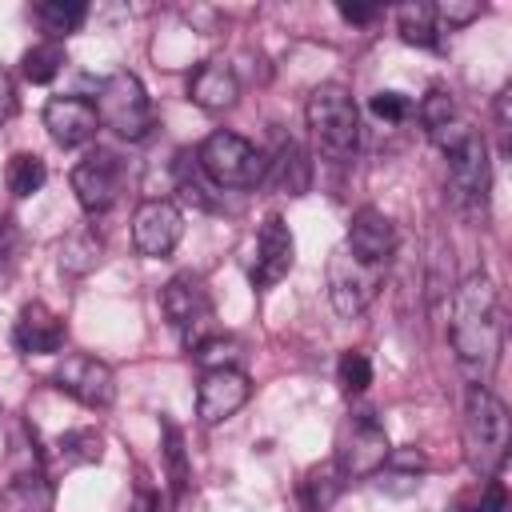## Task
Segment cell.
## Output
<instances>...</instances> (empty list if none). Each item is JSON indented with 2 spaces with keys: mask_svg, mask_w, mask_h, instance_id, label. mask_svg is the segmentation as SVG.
I'll use <instances>...</instances> for the list:
<instances>
[{
  "mask_svg": "<svg viewBox=\"0 0 512 512\" xmlns=\"http://www.w3.org/2000/svg\"><path fill=\"white\" fill-rule=\"evenodd\" d=\"M252 396V380L240 368H208L196 384V420L204 428L236 416Z\"/></svg>",
  "mask_w": 512,
  "mask_h": 512,
  "instance_id": "12",
  "label": "cell"
},
{
  "mask_svg": "<svg viewBox=\"0 0 512 512\" xmlns=\"http://www.w3.org/2000/svg\"><path fill=\"white\" fill-rule=\"evenodd\" d=\"M236 356H240V344L232 336H220V332H212L204 344L192 348V360L200 364V372H208V368H236L232 364Z\"/></svg>",
  "mask_w": 512,
  "mask_h": 512,
  "instance_id": "30",
  "label": "cell"
},
{
  "mask_svg": "<svg viewBox=\"0 0 512 512\" xmlns=\"http://www.w3.org/2000/svg\"><path fill=\"white\" fill-rule=\"evenodd\" d=\"M196 168L216 184V188H256L264 180V152L256 144H248L236 132H212L204 136V144L196 148Z\"/></svg>",
  "mask_w": 512,
  "mask_h": 512,
  "instance_id": "4",
  "label": "cell"
},
{
  "mask_svg": "<svg viewBox=\"0 0 512 512\" xmlns=\"http://www.w3.org/2000/svg\"><path fill=\"white\" fill-rule=\"evenodd\" d=\"M84 16H88V4H80V0H44V4H36L32 8V20L40 24V32L48 36V40H64L68 32H76L80 24H84Z\"/></svg>",
  "mask_w": 512,
  "mask_h": 512,
  "instance_id": "20",
  "label": "cell"
},
{
  "mask_svg": "<svg viewBox=\"0 0 512 512\" xmlns=\"http://www.w3.org/2000/svg\"><path fill=\"white\" fill-rule=\"evenodd\" d=\"M296 264V240L288 232V224L272 212L264 216L260 232H256V260H252V288H272L280 284Z\"/></svg>",
  "mask_w": 512,
  "mask_h": 512,
  "instance_id": "14",
  "label": "cell"
},
{
  "mask_svg": "<svg viewBox=\"0 0 512 512\" xmlns=\"http://www.w3.org/2000/svg\"><path fill=\"white\" fill-rule=\"evenodd\" d=\"M464 460L480 480H496L508 460V408L488 384H468L464 396Z\"/></svg>",
  "mask_w": 512,
  "mask_h": 512,
  "instance_id": "2",
  "label": "cell"
},
{
  "mask_svg": "<svg viewBox=\"0 0 512 512\" xmlns=\"http://www.w3.org/2000/svg\"><path fill=\"white\" fill-rule=\"evenodd\" d=\"M344 248L368 264H384L392 260L396 252V224L380 212V208H360L352 212V224H348V236H344Z\"/></svg>",
  "mask_w": 512,
  "mask_h": 512,
  "instance_id": "16",
  "label": "cell"
},
{
  "mask_svg": "<svg viewBox=\"0 0 512 512\" xmlns=\"http://www.w3.org/2000/svg\"><path fill=\"white\" fill-rule=\"evenodd\" d=\"M236 96H240V80H236V72H232L228 64H220V60L200 64V68L192 72V80H188V100H192L196 108H204V112H224V108L236 104Z\"/></svg>",
  "mask_w": 512,
  "mask_h": 512,
  "instance_id": "18",
  "label": "cell"
},
{
  "mask_svg": "<svg viewBox=\"0 0 512 512\" xmlns=\"http://www.w3.org/2000/svg\"><path fill=\"white\" fill-rule=\"evenodd\" d=\"M432 8H436V20H444L448 28H464V24H472V20L484 12V4H480V0H468V4L448 0V4H432Z\"/></svg>",
  "mask_w": 512,
  "mask_h": 512,
  "instance_id": "34",
  "label": "cell"
},
{
  "mask_svg": "<svg viewBox=\"0 0 512 512\" xmlns=\"http://www.w3.org/2000/svg\"><path fill=\"white\" fill-rule=\"evenodd\" d=\"M420 120H424L428 136H432L436 128H444V124H452V120H456V100H452V92L432 88V92L420 100Z\"/></svg>",
  "mask_w": 512,
  "mask_h": 512,
  "instance_id": "31",
  "label": "cell"
},
{
  "mask_svg": "<svg viewBox=\"0 0 512 512\" xmlns=\"http://www.w3.org/2000/svg\"><path fill=\"white\" fill-rule=\"evenodd\" d=\"M180 232H184V216L172 200L164 196H152L136 208L132 216V244L140 256H168L176 244H180Z\"/></svg>",
  "mask_w": 512,
  "mask_h": 512,
  "instance_id": "13",
  "label": "cell"
},
{
  "mask_svg": "<svg viewBox=\"0 0 512 512\" xmlns=\"http://www.w3.org/2000/svg\"><path fill=\"white\" fill-rule=\"evenodd\" d=\"M8 248H12V236H8V220L0 216V268H4V260H8Z\"/></svg>",
  "mask_w": 512,
  "mask_h": 512,
  "instance_id": "38",
  "label": "cell"
},
{
  "mask_svg": "<svg viewBox=\"0 0 512 512\" xmlns=\"http://www.w3.org/2000/svg\"><path fill=\"white\" fill-rule=\"evenodd\" d=\"M396 28H400L404 44H416V48H436L440 44V20H436L432 4H404V8H396Z\"/></svg>",
  "mask_w": 512,
  "mask_h": 512,
  "instance_id": "21",
  "label": "cell"
},
{
  "mask_svg": "<svg viewBox=\"0 0 512 512\" xmlns=\"http://www.w3.org/2000/svg\"><path fill=\"white\" fill-rule=\"evenodd\" d=\"M368 108H372V116H380V120H388V124H404L412 112H416V104H412V96H404V92H376L372 100H368Z\"/></svg>",
  "mask_w": 512,
  "mask_h": 512,
  "instance_id": "33",
  "label": "cell"
},
{
  "mask_svg": "<svg viewBox=\"0 0 512 512\" xmlns=\"http://www.w3.org/2000/svg\"><path fill=\"white\" fill-rule=\"evenodd\" d=\"M388 432L372 412H352V420L344 424L340 440H336V472L340 480H368L384 468L388 460Z\"/></svg>",
  "mask_w": 512,
  "mask_h": 512,
  "instance_id": "9",
  "label": "cell"
},
{
  "mask_svg": "<svg viewBox=\"0 0 512 512\" xmlns=\"http://www.w3.org/2000/svg\"><path fill=\"white\" fill-rule=\"evenodd\" d=\"M384 272H388L384 264H368V260L352 256L344 244H336L332 256H328V300H332V308L344 320L360 316L380 296Z\"/></svg>",
  "mask_w": 512,
  "mask_h": 512,
  "instance_id": "7",
  "label": "cell"
},
{
  "mask_svg": "<svg viewBox=\"0 0 512 512\" xmlns=\"http://www.w3.org/2000/svg\"><path fill=\"white\" fill-rule=\"evenodd\" d=\"M336 12H340L348 24H368V20H376V16H380V8H376V4H344V0L336 4Z\"/></svg>",
  "mask_w": 512,
  "mask_h": 512,
  "instance_id": "35",
  "label": "cell"
},
{
  "mask_svg": "<svg viewBox=\"0 0 512 512\" xmlns=\"http://www.w3.org/2000/svg\"><path fill=\"white\" fill-rule=\"evenodd\" d=\"M44 128L60 148H80L96 136L100 116H96V104L84 96H52L44 104Z\"/></svg>",
  "mask_w": 512,
  "mask_h": 512,
  "instance_id": "15",
  "label": "cell"
},
{
  "mask_svg": "<svg viewBox=\"0 0 512 512\" xmlns=\"http://www.w3.org/2000/svg\"><path fill=\"white\" fill-rule=\"evenodd\" d=\"M128 512H160V496L152 492V488H136V496H132V504H128Z\"/></svg>",
  "mask_w": 512,
  "mask_h": 512,
  "instance_id": "37",
  "label": "cell"
},
{
  "mask_svg": "<svg viewBox=\"0 0 512 512\" xmlns=\"http://www.w3.org/2000/svg\"><path fill=\"white\" fill-rule=\"evenodd\" d=\"M456 512H508V492L500 480H484L476 492H468L456 504Z\"/></svg>",
  "mask_w": 512,
  "mask_h": 512,
  "instance_id": "32",
  "label": "cell"
},
{
  "mask_svg": "<svg viewBox=\"0 0 512 512\" xmlns=\"http://www.w3.org/2000/svg\"><path fill=\"white\" fill-rule=\"evenodd\" d=\"M60 68H64V48H60L56 40L32 44V48L24 52V60H20V72H24L28 84H48V80H56Z\"/></svg>",
  "mask_w": 512,
  "mask_h": 512,
  "instance_id": "26",
  "label": "cell"
},
{
  "mask_svg": "<svg viewBox=\"0 0 512 512\" xmlns=\"http://www.w3.org/2000/svg\"><path fill=\"white\" fill-rule=\"evenodd\" d=\"M488 188H492V160L480 132H472L460 148L448 152V200L456 212H488Z\"/></svg>",
  "mask_w": 512,
  "mask_h": 512,
  "instance_id": "8",
  "label": "cell"
},
{
  "mask_svg": "<svg viewBox=\"0 0 512 512\" xmlns=\"http://www.w3.org/2000/svg\"><path fill=\"white\" fill-rule=\"evenodd\" d=\"M304 116H308L316 152L324 160H332V164L352 160V152L360 144V112H356V100L348 96V88H340V84L312 88Z\"/></svg>",
  "mask_w": 512,
  "mask_h": 512,
  "instance_id": "3",
  "label": "cell"
},
{
  "mask_svg": "<svg viewBox=\"0 0 512 512\" xmlns=\"http://www.w3.org/2000/svg\"><path fill=\"white\" fill-rule=\"evenodd\" d=\"M448 340L456 352V364L472 384H488V376L500 364L504 352V312L492 280L484 272H472L452 292V320Z\"/></svg>",
  "mask_w": 512,
  "mask_h": 512,
  "instance_id": "1",
  "label": "cell"
},
{
  "mask_svg": "<svg viewBox=\"0 0 512 512\" xmlns=\"http://www.w3.org/2000/svg\"><path fill=\"white\" fill-rule=\"evenodd\" d=\"M276 176L280 180V188L288 192V196H304L308 192V160H304V152H300V144H280V152L268 160V168H264V176Z\"/></svg>",
  "mask_w": 512,
  "mask_h": 512,
  "instance_id": "24",
  "label": "cell"
},
{
  "mask_svg": "<svg viewBox=\"0 0 512 512\" xmlns=\"http://www.w3.org/2000/svg\"><path fill=\"white\" fill-rule=\"evenodd\" d=\"M52 380H56V388H60L64 396H72L76 404L96 408V412H100V408H112V400H116V376H112V368H108L104 360L88 356V352L64 356V360L56 364Z\"/></svg>",
  "mask_w": 512,
  "mask_h": 512,
  "instance_id": "10",
  "label": "cell"
},
{
  "mask_svg": "<svg viewBox=\"0 0 512 512\" xmlns=\"http://www.w3.org/2000/svg\"><path fill=\"white\" fill-rule=\"evenodd\" d=\"M336 384H340L348 396L368 392V384H372V360H368L360 348H348V352L340 356V364H336Z\"/></svg>",
  "mask_w": 512,
  "mask_h": 512,
  "instance_id": "29",
  "label": "cell"
},
{
  "mask_svg": "<svg viewBox=\"0 0 512 512\" xmlns=\"http://www.w3.org/2000/svg\"><path fill=\"white\" fill-rule=\"evenodd\" d=\"M4 180H8V192H12V196H32V192L44 188L48 168H44V160H40L36 152H16V156L8 160Z\"/></svg>",
  "mask_w": 512,
  "mask_h": 512,
  "instance_id": "27",
  "label": "cell"
},
{
  "mask_svg": "<svg viewBox=\"0 0 512 512\" xmlns=\"http://www.w3.org/2000/svg\"><path fill=\"white\" fill-rule=\"evenodd\" d=\"M72 192H76V200L88 216H104L120 200V160H116V152H108V148L88 152L72 168Z\"/></svg>",
  "mask_w": 512,
  "mask_h": 512,
  "instance_id": "11",
  "label": "cell"
},
{
  "mask_svg": "<svg viewBox=\"0 0 512 512\" xmlns=\"http://www.w3.org/2000/svg\"><path fill=\"white\" fill-rule=\"evenodd\" d=\"M160 448H164V464H168V480H172V496L180 500L188 488V456H184V436L172 420H160Z\"/></svg>",
  "mask_w": 512,
  "mask_h": 512,
  "instance_id": "28",
  "label": "cell"
},
{
  "mask_svg": "<svg viewBox=\"0 0 512 512\" xmlns=\"http://www.w3.org/2000/svg\"><path fill=\"white\" fill-rule=\"evenodd\" d=\"M100 256H104V240L96 236V228H76L60 244V268L72 272V276L92 272L100 264Z\"/></svg>",
  "mask_w": 512,
  "mask_h": 512,
  "instance_id": "22",
  "label": "cell"
},
{
  "mask_svg": "<svg viewBox=\"0 0 512 512\" xmlns=\"http://www.w3.org/2000/svg\"><path fill=\"white\" fill-rule=\"evenodd\" d=\"M160 304H164V316L168 324L180 332L184 348L192 352L196 344H204L212 332H216V304H212V292L204 284V276L196 272H176L164 292H160Z\"/></svg>",
  "mask_w": 512,
  "mask_h": 512,
  "instance_id": "6",
  "label": "cell"
},
{
  "mask_svg": "<svg viewBox=\"0 0 512 512\" xmlns=\"http://www.w3.org/2000/svg\"><path fill=\"white\" fill-rule=\"evenodd\" d=\"M96 116H100L104 128H112L124 140H144L152 132V124H156L152 100H148L140 76H132L124 68L100 80V88H96Z\"/></svg>",
  "mask_w": 512,
  "mask_h": 512,
  "instance_id": "5",
  "label": "cell"
},
{
  "mask_svg": "<svg viewBox=\"0 0 512 512\" xmlns=\"http://www.w3.org/2000/svg\"><path fill=\"white\" fill-rule=\"evenodd\" d=\"M56 456L64 468H80V464H100L104 456V436L96 428H68L60 440H56Z\"/></svg>",
  "mask_w": 512,
  "mask_h": 512,
  "instance_id": "23",
  "label": "cell"
},
{
  "mask_svg": "<svg viewBox=\"0 0 512 512\" xmlns=\"http://www.w3.org/2000/svg\"><path fill=\"white\" fill-rule=\"evenodd\" d=\"M12 112H16V88H12V76L0 64V124L12 120Z\"/></svg>",
  "mask_w": 512,
  "mask_h": 512,
  "instance_id": "36",
  "label": "cell"
},
{
  "mask_svg": "<svg viewBox=\"0 0 512 512\" xmlns=\"http://www.w3.org/2000/svg\"><path fill=\"white\" fill-rule=\"evenodd\" d=\"M52 480L40 476V472H28V476H16L4 496H0V512H52Z\"/></svg>",
  "mask_w": 512,
  "mask_h": 512,
  "instance_id": "19",
  "label": "cell"
},
{
  "mask_svg": "<svg viewBox=\"0 0 512 512\" xmlns=\"http://www.w3.org/2000/svg\"><path fill=\"white\" fill-rule=\"evenodd\" d=\"M64 332H68L64 320L48 304H40V300L24 304L16 324H12V340H16V348L24 356H52V352H60L64 348Z\"/></svg>",
  "mask_w": 512,
  "mask_h": 512,
  "instance_id": "17",
  "label": "cell"
},
{
  "mask_svg": "<svg viewBox=\"0 0 512 512\" xmlns=\"http://www.w3.org/2000/svg\"><path fill=\"white\" fill-rule=\"evenodd\" d=\"M340 488H344V480H340L336 464H320V468H312V472L304 476V484H300L304 512H328V508L336 504Z\"/></svg>",
  "mask_w": 512,
  "mask_h": 512,
  "instance_id": "25",
  "label": "cell"
}]
</instances>
